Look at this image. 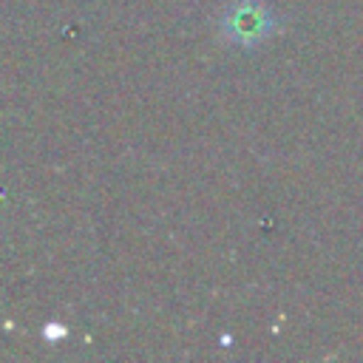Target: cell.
I'll use <instances>...</instances> for the list:
<instances>
[{
	"instance_id": "1",
	"label": "cell",
	"mask_w": 363,
	"mask_h": 363,
	"mask_svg": "<svg viewBox=\"0 0 363 363\" xmlns=\"http://www.w3.org/2000/svg\"><path fill=\"white\" fill-rule=\"evenodd\" d=\"M272 11L258 0H238L224 11L221 28L238 45H255L272 31Z\"/></svg>"
}]
</instances>
